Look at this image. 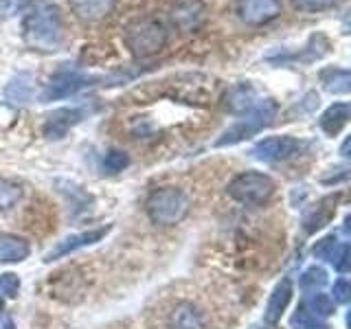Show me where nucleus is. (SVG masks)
<instances>
[{"instance_id": "19", "label": "nucleus", "mask_w": 351, "mask_h": 329, "mask_svg": "<svg viewBox=\"0 0 351 329\" xmlns=\"http://www.w3.org/2000/svg\"><path fill=\"white\" fill-rule=\"evenodd\" d=\"M257 99H259L257 90L246 82V84H235L233 88H230L228 95H226V103H228L230 112L244 114L248 108H252L257 103Z\"/></svg>"}, {"instance_id": "8", "label": "nucleus", "mask_w": 351, "mask_h": 329, "mask_svg": "<svg viewBox=\"0 0 351 329\" xmlns=\"http://www.w3.org/2000/svg\"><path fill=\"white\" fill-rule=\"evenodd\" d=\"M305 147V143L294 136H268L252 147V156L261 162H279L296 156Z\"/></svg>"}, {"instance_id": "3", "label": "nucleus", "mask_w": 351, "mask_h": 329, "mask_svg": "<svg viewBox=\"0 0 351 329\" xmlns=\"http://www.w3.org/2000/svg\"><path fill=\"white\" fill-rule=\"evenodd\" d=\"M215 80L202 73H178L156 86L158 97H169L173 101L189 106H206L215 97Z\"/></svg>"}, {"instance_id": "1", "label": "nucleus", "mask_w": 351, "mask_h": 329, "mask_svg": "<svg viewBox=\"0 0 351 329\" xmlns=\"http://www.w3.org/2000/svg\"><path fill=\"white\" fill-rule=\"evenodd\" d=\"M22 33L29 47L38 51H58L64 42V22L58 5L51 0H33L22 22Z\"/></svg>"}, {"instance_id": "4", "label": "nucleus", "mask_w": 351, "mask_h": 329, "mask_svg": "<svg viewBox=\"0 0 351 329\" xmlns=\"http://www.w3.org/2000/svg\"><path fill=\"white\" fill-rule=\"evenodd\" d=\"M169 40V31L158 18H138L123 29L125 49L138 60H147L165 49Z\"/></svg>"}, {"instance_id": "11", "label": "nucleus", "mask_w": 351, "mask_h": 329, "mask_svg": "<svg viewBox=\"0 0 351 329\" xmlns=\"http://www.w3.org/2000/svg\"><path fill=\"white\" fill-rule=\"evenodd\" d=\"M110 230V226H101V228H95V230H88V233H80V235H71L62 241H58V246L51 248L47 252V257L44 261H55V259H62L66 255H71V252L80 250V248H86V246H93L97 244L99 239L106 237V233Z\"/></svg>"}, {"instance_id": "22", "label": "nucleus", "mask_w": 351, "mask_h": 329, "mask_svg": "<svg viewBox=\"0 0 351 329\" xmlns=\"http://www.w3.org/2000/svg\"><path fill=\"white\" fill-rule=\"evenodd\" d=\"M169 329H204V318L193 305H178L169 318Z\"/></svg>"}, {"instance_id": "15", "label": "nucleus", "mask_w": 351, "mask_h": 329, "mask_svg": "<svg viewBox=\"0 0 351 329\" xmlns=\"http://www.w3.org/2000/svg\"><path fill=\"white\" fill-rule=\"evenodd\" d=\"M33 97V75L27 71H20L9 80L5 88V101L9 106H25Z\"/></svg>"}, {"instance_id": "18", "label": "nucleus", "mask_w": 351, "mask_h": 329, "mask_svg": "<svg viewBox=\"0 0 351 329\" xmlns=\"http://www.w3.org/2000/svg\"><path fill=\"white\" fill-rule=\"evenodd\" d=\"M29 241L18 235L0 233V263H16L29 257Z\"/></svg>"}, {"instance_id": "5", "label": "nucleus", "mask_w": 351, "mask_h": 329, "mask_svg": "<svg viewBox=\"0 0 351 329\" xmlns=\"http://www.w3.org/2000/svg\"><path fill=\"white\" fill-rule=\"evenodd\" d=\"M277 112H279L277 101H272V99H257L255 106L248 108L233 125L226 132H222V136L215 141V147L237 145V143L259 134L263 127L272 125V121L277 119Z\"/></svg>"}, {"instance_id": "24", "label": "nucleus", "mask_w": 351, "mask_h": 329, "mask_svg": "<svg viewBox=\"0 0 351 329\" xmlns=\"http://www.w3.org/2000/svg\"><path fill=\"white\" fill-rule=\"evenodd\" d=\"M22 200V184L11 178H0V211L16 206Z\"/></svg>"}, {"instance_id": "33", "label": "nucleus", "mask_w": 351, "mask_h": 329, "mask_svg": "<svg viewBox=\"0 0 351 329\" xmlns=\"http://www.w3.org/2000/svg\"><path fill=\"white\" fill-rule=\"evenodd\" d=\"M18 7V0H0V25L5 22V18L11 14V9Z\"/></svg>"}, {"instance_id": "23", "label": "nucleus", "mask_w": 351, "mask_h": 329, "mask_svg": "<svg viewBox=\"0 0 351 329\" xmlns=\"http://www.w3.org/2000/svg\"><path fill=\"white\" fill-rule=\"evenodd\" d=\"M303 307L310 314L318 316V318H325V316H332L334 310H336V303L329 294H323V292H312L307 299L303 301Z\"/></svg>"}, {"instance_id": "34", "label": "nucleus", "mask_w": 351, "mask_h": 329, "mask_svg": "<svg viewBox=\"0 0 351 329\" xmlns=\"http://www.w3.org/2000/svg\"><path fill=\"white\" fill-rule=\"evenodd\" d=\"M347 151H349V138H347V141L343 143V147H340V154H343V156H349Z\"/></svg>"}, {"instance_id": "30", "label": "nucleus", "mask_w": 351, "mask_h": 329, "mask_svg": "<svg viewBox=\"0 0 351 329\" xmlns=\"http://www.w3.org/2000/svg\"><path fill=\"white\" fill-rule=\"evenodd\" d=\"M20 292V277L14 272H5L0 274V296H7V299H16Z\"/></svg>"}, {"instance_id": "31", "label": "nucleus", "mask_w": 351, "mask_h": 329, "mask_svg": "<svg viewBox=\"0 0 351 329\" xmlns=\"http://www.w3.org/2000/svg\"><path fill=\"white\" fill-rule=\"evenodd\" d=\"M332 263H334V268L338 272H347L349 270V266H351V248H349V244H340L338 246Z\"/></svg>"}, {"instance_id": "26", "label": "nucleus", "mask_w": 351, "mask_h": 329, "mask_svg": "<svg viewBox=\"0 0 351 329\" xmlns=\"http://www.w3.org/2000/svg\"><path fill=\"white\" fill-rule=\"evenodd\" d=\"M327 283V272L318 266H312L307 268L303 274H301V288L310 290V292H318Z\"/></svg>"}, {"instance_id": "17", "label": "nucleus", "mask_w": 351, "mask_h": 329, "mask_svg": "<svg viewBox=\"0 0 351 329\" xmlns=\"http://www.w3.org/2000/svg\"><path fill=\"white\" fill-rule=\"evenodd\" d=\"M349 114H351V108L347 101H338L334 106H329L325 112L318 119V125L325 132L327 136H336L340 130H343L349 123Z\"/></svg>"}, {"instance_id": "27", "label": "nucleus", "mask_w": 351, "mask_h": 329, "mask_svg": "<svg viewBox=\"0 0 351 329\" xmlns=\"http://www.w3.org/2000/svg\"><path fill=\"white\" fill-rule=\"evenodd\" d=\"M130 164V156L121 149H110L104 156V169L108 173H119Z\"/></svg>"}, {"instance_id": "20", "label": "nucleus", "mask_w": 351, "mask_h": 329, "mask_svg": "<svg viewBox=\"0 0 351 329\" xmlns=\"http://www.w3.org/2000/svg\"><path fill=\"white\" fill-rule=\"evenodd\" d=\"M117 0H71V7L77 18L86 22H95L99 18L108 16L112 11Z\"/></svg>"}, {"instance_id": "10", "label": "nucleus", "mask_w": 351, "mask_h": 329, "mask_svg": "<svg viewBox=\"0 0 351 329\" xmlns=\"http://www.w3.org/2000/svg\"><path fill=\"white\" fill-rule=\"evenodd\" d=\"M86 117V108H58L53 110V112L44 119L42 123V134L47 138H64L66 132H69L71 127H75L80 121Z\"/></svg>"}, {"instance_id": "13", "label": "nucleus", "mask_w": 351, "mask_h": 329, "mask_svg": "<svg viewBox=\"0 0 351 329\" xmlns=\"http://www.w3.org/2000/svg\"><path fill=\"white\" fill-rule=\"evenodd\" d=\"M329 51V40L325 36H312L307 40L305 49H301V53H281L279 58H266L272 64H285V62H316L325 58Z\"/></svg>"}, {"instance_id": "12", "label": "nucleus", "mask_w": 351, "mask_h": 329, "mask_svg": "<svg viewBox=\"0 0 351 329\" xmlns=\"http://www.w3.org/2000/svg\"><path fill=\"white\" fill-rule=\"evenodd\" d=\"M171 20L180 31H195L204 20V5L200 0H178L171 9Z\"/></svg>"}, {"instance_id": "9", "label": "nucleus", "mask_w": 351, "mask_h": 329, "mask_svg": "<svg viewBox=\"0 0 351 329\" xmlns=\"http://www.w3.org/2000/svg\"><path fill=\"white\" fill-rule=\"evenodd\" d=\"M281 0H239L237 3V14L241 22H246L250 27L268 25V22L281 16Z\"/></svg>"}, {"instance_id": "25", "label": "nucleus", "mask_w": 351, "mask_h": 329, "mask_svg": "<svg viewBox=\"0 0 351 329\" xmlns=\"http://www.w3.org/2000/svg\"><path fill=\"white\" fill-rule=\"evenodd\" d=\"M290 323H292L294 329H329L327 323H323L318 316L310 314L303 305L299 307V310H296V314L292 316V321H290Z\"/></svg>"}, {"instance_id": "2", "label": "nucleus", "mask_w": 351, "mask_h": 329, "mask_svg": "<svg viewBox=\"0 0 351 329\" xmlns=\"http://www.w3.org/2000/svg\"><path fill=\"white\" fill-rule=\"evenodd\" d=\"M130 75H93L86 73L82 69L71 64H64L62 69L51 75V80L47 84V88L42 90V101H58V99L71 97L75 93L84 90V88L90 86H112L117 82H128Z\"/></svg>"}, {"instance_id": "28", "label": "nucleus", "mask_w": 351, "mask_h": 329, "mask_svg": "<svg viewBox=\"0 0 351 329\" xmlns=\"http://www.w3.org/2000/svg\"><path fill=\"white\" fill-rule=\"evenodd\" d=\"M338 246H340V244H338L336 235H327V237H323L321 241H316V246H314V257L325 259V261L332 263V259H334V255H336Z\"/></svg>"}, {"instance_id": "32", "label": "nucleus", "mask_w": 351, "mask_h": 329, "mask_svg": "<svg viewBox=\"0 0 351 329\" xmlns=\"http://www.w3.org/2000/svg\"><path fill=\"white\" fill-rule=\"evenodd\" d=\"M351 296V285L347 279H338L334 283V301L336 303H347Z\"/></svg>"}, {"instance_id": "7", "label": "nucleus", "mask_w": 351, "mask_h": 329, "mask_svg": "<svg viewBox=\"0 0 351 329\" xmlns=\"http://www.w3.org/2000/svg\"><path fill=\"white\" fill-rule=\"evenodd\" d=\"M228 195L246 206H259L268 202L274 193V180L259 171H244L228 182Z\"/></svg>"}, {"instance_id": "6", "label": "nucleus", "mask_w": 351, "mask_h": 329, "mask_svg": "<svg viewBox=\"0 0 351 329\" xmlns=\"http://www.w3.org/2000/svg\"><path fill=\"white\" fill-rule=\"evenodd\" d=\"M147 215L158 226H173L189 213V197L176 186H162L147 197Z\"/></svg>"}, {"instance_id": "16", "label": "nucleus", "mask_w": 351, "mask_h": 329, "mask_svg": "<svg viewBox=\"0 0 351 329\" xmlns=\"http://www.w3.org/2000/svg\"><path fill=\"white\" fill-rule=\"evenodd\" d=\"M338 195H329V197H323L321 202H318L314 208H310V211L305 213L303 217V228L305 233H316L318 228H323L329 219H332V215L336 213V202H338Z\"/></svg>"}, {"instance_id": "21", "label": "nucleus", "mask_w": 351, "mask_h": 329, "mask_svg": "<svg viewBox=\"0 0 351 329\" xmlns=\"http://www.w3.org/2000/svg\"><path fill=\"white\" fill-rule=\"evenodd\" d=\"M321 84L329 95H347L351 88V75L347 69H323L321 71Z\"/></svg>"}, {"instance_id": "35", "label": "nucleus", "mask_w": 351, "mask_h": 329, "mask_svg": "<svg viewBox=\"0 0 351 329\" xmlns=\"http://www.w3.org/2000/svg\"><path fill=\"white\" fill-rule=\"evenodd\" d=\"M5 312V301H3V296H0V314Z\"/></svg>"}, {"instance_id": "14", "label": "nucleus", "mask_w": 351, "mask_h": 329, "mask_svg": "<svg viewBox=\"0 0 351 329\" xmlns=\"http://www.w3.org/2000/svg\"><path fill=\"white\" fill-rule=\"evenodd\" d=\"M292 294H294V290H292V281H290L288 277L281 279V281L277 283V288L272 290L270 299H268L266 314H263V321L270 323V325L279 323V321H281V316H283V312L288 310V305H290V301H292Z\"/></svg>"}, {"instance_id": "29", "label": "nucleus", "mask_w": 351, "mask_h": 329, "mask_svg": "<svg viewBox=\"0 0 351 329\" xmlns=\"http://www.w3.org/2000/svg\"><path fill=\"white\" fill-rule=\"evenodd\" d=\"M338 0H292L294 9L303 11V14H318V11L332 9Z\"/></svg>"}]
</instances>
